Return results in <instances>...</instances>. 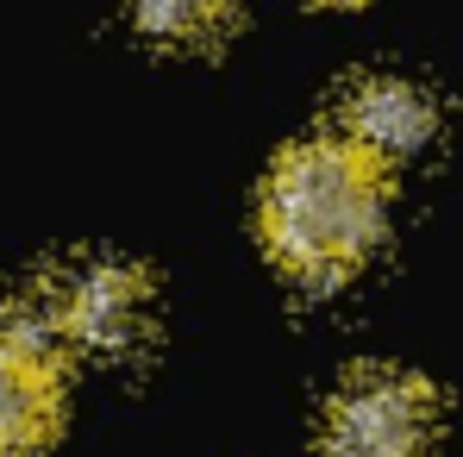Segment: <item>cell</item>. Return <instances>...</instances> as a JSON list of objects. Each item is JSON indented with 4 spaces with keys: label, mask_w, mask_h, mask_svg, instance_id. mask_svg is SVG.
<instances>
[{
    "label": "cell",
    "mask_w": 463,
    "mask_h": 457,
    "mask_svg": "<svg viewBox=\"0 0 463 457\" xmlns=\"http://www.w3.org/2000/svg\"><path fill=\"white\" fill-rule=\"evenodd\" d=\"M376 238H383V163L370 151H357L338 132L276 157L263 182V244L295 282L326 289L351 276L376 251Z\"/></svg>",
    "instance_id": "1"
},
{
    "label": "cell",
    "mask_w": 463,
    "mask_h": 457,
    "mask_svg": "<svg viewBox=\"0 0 463 457\" xmlns=\"http://www.w3.org/2000/svg\"><path fill=\"white\" fill-rule=\"evenodd\" d=\"M63 426V338L44 301L6 307L0 319V457L44 452Z\"/></svg>",
    "instance_id": "2"
},
{
    "label": "cell",
    "mask_w": 463,
    "mask_h": 457,
    "mask_svg": "<svg viewBox=\"0 0 463 457\" xmlns=\"http://www.w3.org/2000/svg\"><path fill=\"white\" fill-rule=\"evenodd\" d=\"M38 301L51 313L63 351L132 357L151 338V282H145V270L113 263V257H88L76 270H63L57 282L38 289Z\"/></svg>",
    "instance_id": "3"
},
{
    "label": "cell",
    "mask_w": 463,
    "mask_h": 457,
    "mask_svg": "<svg viewBox=\"0 0 463 457\" xmlns=\"http://www.w3.org/2000/svg\"><path fill=\"white\" fill-rule=\"evenodd\" d=\"M439 395L407 370H357L326 407V457H432Z\"/></svg>",
    "instance_id": "4"
},
{
    "label": "cell",
    "mask_w": 463,
    "mask_h": 457,
    "mask_svg": "<svg viewBox=\"0 0 463 457\" xmlns=\"http://www.w3.org/2000/svg\"><path fill=\"white\" fill-rule=\"evenodd\" d=\"M439 132V107L420 81L407 76H364L345 94V138L357 151H370L376 163H401V157H420Z\"/></svg>",
    "instance_id": "5"
},
{
    "label": "cell",
    "mask_w": 463,
    "mask_h": 457,
    "mask_svg": "<svg viewBox=\"0 0 463 457\" xmlns=\"http://www.w3.org/2000/svg\"><path fill=\"white\" fill-rule=\"evenodd\" d=\"M138 32L156 44H213L232 25V0H132Z\"/></svg>",
    "instance_id": "6"
},
{
    "label": "cell",
    "mask_w": 463,
    "mask_h": 457,
    "mask_svg": "<svg viewBox=\"0 0 463 457\" xmlns=\"http://www.w3.org/2000/svg\"><path fill=\"white\" fill-rule=\"evenodd\" d=\"M326 6H351V0H326Z\"/></svg>",
    "instance_id": "7"
}]
</instances>
